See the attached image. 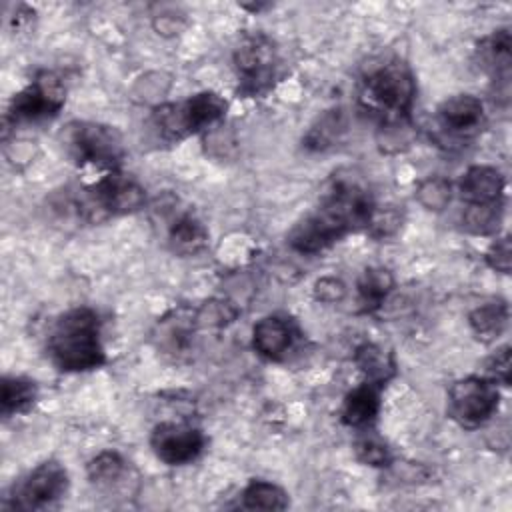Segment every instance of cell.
I'll return each mask as SVG.
<instances>
[{"label":"cell","instance_id":"cell-1","mask_svg":"<svg viewBox=\"0 0 512 512\" xmlns=\"http://www.w3.org/2000/svg\"><path fill=\"white\" fill-rule=\"evenodd\" d=\"M376 208L366 186L348 176H334L320 196L318 208L290 230L288 244L298 254H320L346 234L368 228Z\"/></svg>","mask_w":512,"mask_h":512},{"label":"cell","instance_id":"cell-2","mask_svg":"<svg viewBox=\"0 0 512 512\" xmlns=\"http://www.w3.org/2000/svg\"><path fill=\"white\" fill-rule=\"evenodd\" d=\"M52 364L62 372H88L106 362L100 316L90 306H76L60 314L46 342Z\"/></svg>","mask_w":512,"mask_h":512},{"label":"cell","instance_id":"cell-3","mask_svg":"<svg viewBox=\"0 0 512 512\" xmlns=\"http://www.w3.org/2000/svg\"><path fill=\"white\" fill-rule=\"evenodd\" d=\"M416 98V80L400 58L384 60L368 70L358 88V106L380 126L408 122Z\"/></svg>","mask_w":512,"mask_h":512},{"label":"cell","instance_id":"cell-4","mask_svg":"<svg viewBox=\"0 0 512 512\" xmlns=\"http://www.w3.org/2000/svg\"><path fill=\"white\" fill-rule=\"evenodd\" d=\"M228 110V102L210 90L196 92L178 104H164L154 110V128L166 140H182L218 124Z\"/></svg>","mask_w":512,"mask_h":512},{"label":"cell","instance_id":"cell-5","mask_svg":"<svg viewBox=\"0 0 512 512\" xmlns=\"http://www.w3.org/2000/svg\"><path fill=\"white\" fill-rule=\"evenodd\" d=\"M64 148L78 166H94L106 172L118 170L124 158L122 136L100 122H72L64 130Z\"/></svg>","mask_w":512,"mask_h":512},{"label":"cell","instance_id":"cell-6","mask_svg":"<svg viewBox=\"0 0 512 512\" xmlns=\"http://www.w3.org/2000/svg\"><path fill=\"white\" fill-rule=\"evenodd\" d=\"M238 90L244 96H262L272 88L278 68V52L266 34L246 36L234 50Z\"/></svg>","mask_w":512,"mask_h":512},{"label":"cell","instance_id":"cell-7","mask_svg":"<svg viewBox=\"0 0 512 512\" xmlns=\"http://www.w3.org/2000/svg\"><path fill=\"white\" fill-rule=\"evenodd\" d=\"M146 202V190L132 176L112 170L98 178L86 190V204L82 206L86 216H122L140 210Z\"/></svg>","mask_w":512,"mask_h":512},{"label":"cell","instance_id":"cell-8","mask_svg":"<svg viewBox=\"0 0 512 512\" xmlns=\"http://www.w3.org/2000/svg\"><path fill=\"white\" fill-rule=\"evenodd\" d=\"M498 386L486 376H466L448 390V414L462 428L486 424L498 410Z\"/></svg>","mask_w":512,"mask_h":512},{"label":"cell","instance_id":"cell-9","mask_svg":"<svg viewBox=\"0 0 512 512\" xmlns=\"http://www.w3.org/2000/svg\"><path fill=\"white\" fill-rule=\"evenodd\" d=\"M68 490V472L58 460H44L12 486L6 508L42 510L54 506Z\"/></svg>","mask_w":512,"mask_h":512},{"label":"cell","instance_id":"cell-10","mask_svg":"<svg viewBox=\"0 0 512 512\" xmlns=\"http://www.w3.org/2000/svg\"><path fill=\"white\" fill-rule=\"evenodd\" d=\"M66 102V86L58 74L44 70L36 74V78L18 94H14L6 122L22 124V122H40L56 116Z\"/></svg>","mask_w":512,"mask_h":512},{"label":"cell","instance_id":"cell-11","mask_svg":"<svg viewBox=\"0 0 512 512\" xmlns=\"http://www.w3.org/2000/svg\"><path fill=\"white\" fill-rule=\"evenodd\" d=\"M204 444V432L186 422H160L150 434L152 452L168 466L194 462L202 454Z\"/></svg>","mask_w":512,"mask_h":512},{"label":"cell","instance_id":"cell-12","mask_svg":"<svg viewBox=\"0 0 512 512\" xmlns=\"http://www.w3.org/2000/svg\"><path fill=\"white\" fill-rule=\"evenodd\" d=\"M436 118L440 128L458 140L472 138L484 126V104L474 94H454L446 98L438 110Z\"/></svg>","mask_w":512,"mask_h":512},{"label":"cell","instance_id":"cell-13","mask_svg":"<svg viewBox=\"0 0 512 512\" xmlns=\"http://www.w3.org/2000/svg\"><path fill=\"white\" fill-rule=\"evenodd\" d=\"M296 328L294 324L278 314L264 316L258 320L252 328V346L258 352V356L278 362L288 356L296 342Z\"/></svg>","mask_w":512,"mask_h":512},{"label":"cell","instance_id":"cell-14","mask_svg":"<svg viewBox=\"0 0 512 512\" xmlns=\"http://www.w3.org/2000/svg\"><path fill=\"white\" fill-rule=\"evenodd\" d=\"M458 192L466 204H496L504 196V176L494 166H470L460 182Z\"/></svg>","mask_w":512,"mask_h":512},{"label":"cell","instance_id":"cell-15","mask_svg":"<svg viewBox=\"0 0 512 512\" xmlns=\"http://www.w3.org/2000/svg\"><path fill=\"white\" fill-rule=\"evenodd\" d=\"M378 412H380V386L362 382L346 394L340 410V420L350 428L364 430L372 426Z\"/></svg>","mask_w":512,"mask_h":512},{"label":"cell","instance_id":"cell-16","mask_svg":"<svg viewBox=\"0 0 512 512\" xmlns=\"http://www.w3.org/2000/svg\"><path fill=\"white\" fill-rule=\"evenodd\" d=\"M510 48H512V40H510L508 28L494 30L478 46L480 62L484 64V68H488L492 72V76H496V80H500L504 84L510 78V62H512Z\"/></svg>","mask_w":512,"mask_h":512},{"label":"cell","instance_id":"cell-17","mask_svg":"<svg viewBox=\"0 0 512 512\" xmlns=\"http://www.w3.org/2000/svg\"><path fill=\"white\" fill-rule=\"evenodd\" d=\"M354 364L358 366V370L364 374V382L376 384V386H384L396 372V364L394 358L384 352L378 344L372 342H364L356 348L354 352Z\"/></svg>","mask_w":512,"mask_h":512},{"label":"cell","instance_id":"cell-18","mask_svg":"<svg viewBox=\"0 0 512 512\" xmlns=\"http://www.w3.org/2000/svg\"><path fill=\"white\" fill-rule=\"evenodd\" d=\"M358 304L362 312L378 310L394 288V278L386 268L370 266L358 278Z\"/></svg>","mask_w":512,"mask_h":512},{"label":"cell","instance_id":"cell-19","mask_svg":"<svg viewBox=\"0 0 512 512\" xmlns=\"http://www.w3.org/2000/svg\"><path fill=\"white\" fill-rule=\"evenodd\" d=\"M38 398V386L34 380L24 376H4L0 390V410L8 418L12 414H22L32 408Z\"/></svg>","mask_w":512,"mask_h":512},{"label":"cell","instance_id":"cell-20","mask_svg":"<svg viewBox=\"0 0 512 512\" xmlns=\"http://www.w3.org/2000/svg\"><path fill=\"white\" fill-rule=\"evenodd\" d=\"M468 324L480 340L490 342L504 332L508 324V306L500 300L486 302L468 314Z\"/></svg>","mask_w":512,"mask_h":512},{"label":"cell","instance_id":"cell-21","mask_svg":"<svg viewBox=\"0 0 512 512\" xmlns=\"http://www.w3.org/2000/svg\"><path fill=\"white\" fill-rule=\"evenodd\" d=\"M168 238H170V244L176 252L194 254V252H198L206 246L208 230L204 228V224L196 216L182 214L172 222Z\"/></svg>","mask_w":512,"mask_h":512},{"label":"cell","instance_id":"cell-22","mask_svg":"<svg viewBox=\"0 0 512 512\" xmlns=\"http://www.w3.org/2000/svg\"><path fill=\"white\" fill-rule=\"evenodd\" d=\"M344 128H346V124H344L340 110H328L322 116H318L316 122L308 128V132L304 136V146L308 150L322 152L340 140Z\"/></svg>","mask_w":512,"mask_h":512},{"label":"cell","instance_id":"cell-23","mask_svg":"<svg viewBox=\"0 0 512 512\" xmlns=\"http://www.w3.org/2000/svg\"><path fill=\"white\" fill-rule=\"evenodd\" d=\"M242 506L248 510H284L288 508V494L274 482L252 480L242 490Z\"/></svg>","mask_w":512,"mask_h":512},{"label":"cell","instance_id":"cell-24","mask_svg":"<svg viewBox=\"0 0 512 512\" xmlns=\"http://www.w3.org/2000/svg\"><path fill=\"white\" fill-rule=\"evenodd\" d=\"M126 472V460L116 450H104L88 462V478L96 486H110Z\"/></svg>","mask_w":512,"mask_h":512},{"label":"cell","instance_id":"cell-25","mask_svg":"<svg viewBox=\"0 0 512 512\" xmlns=\"http://www.w3.org/2000/svg\"><path fill=\"white\" fill-rule=\"evenodd\" d=\"M502 220V202L496 204H466L462 222L474 234H492Z\"/></svg>","mask_w":512,"mask_h":512},{"label":"cell","instance_id":"cell-26","mask_svg":"<svg viewBox=\"0 0 512 512\" xmlns=\"http://www.w3.org/2000/svg\"><path fill=\"white\" fill-rule=\"evenodd\" d=\"M354 450H356V456L362 464H368V466H374V468H382V466H388L392 462L390 448L374 434L360 436L354 444Z\"/></svg>","mask_w":512,"mask_h":512},{"label":"cell","instance_id":"cell-27","mask_svg":"<svg viewBox=\"0 0 512 512\" xmlns=\"http://www.w3.org/2000/svg\"><path fill=\"white\" fill-rule=\"evenodd\" d=\"M452 198V186L446 178L434 176L424 180L418 186V200L428 208V210H442Z\"/></svg>","mask_w":512,"mask_h":512},{"label":"cell","instance_id":"cell-28","mask_svg":"<svg viewBox=\"0 0 512 512\" xmlns=\"http://www.w3.org/2000/svg\"><path fill=\"white\" fill-rule=\"evenodd\" d=\"M486 378L494 384H510V346H502L486 364Z\"/></svg>","mask_w":512,"mask_h":512},{"label":"cell","instance_id":"cell-29","mask_svg":"<svg viewBox=\"0 0 512 512\" xmlns=\"http://www.w3.org/2000/svg\"><path fill=\"white\" fill-rule=\"evenodd\" d=\"M486 262L492 270L508 274L510 272V238L502 236L494 240L486 252Z\"/></svg>","mask_w":512,"mask_h":512},{"label":"cell","instance_id":"cell-30","mask_svg":"<svg viewBox=\"0 0 512 512\" xmlns=\"http://www.w3.org/2000/svg\"><path fill=\"white\" fill-rule=\"evenodd\" d=\"M344 294H346L344 282L334 276H324V278L316 280V284H314V296L320 302L334 304V302H340L344 298Z\"/></svg>","mask_w":512,"mask_h":512}]
</instances>
